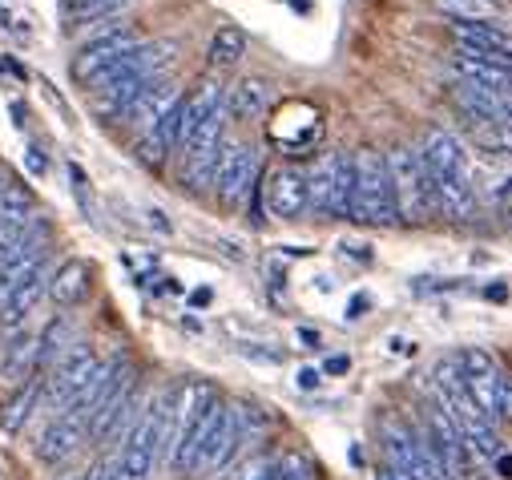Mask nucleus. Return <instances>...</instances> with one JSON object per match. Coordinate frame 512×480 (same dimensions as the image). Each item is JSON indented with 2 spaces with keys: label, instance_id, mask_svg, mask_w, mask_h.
I'll return each instance as SVG.
<instances>
[{
  "label": "nucleus",
  "instance_id": "obj_1",
  "mask_svg": "<svg viewBox=\"0 0 512 480\" xmlns=\"http://www.w3.org/2000/svg\"><path fill=\"white\" fill-rule=\"evenodd\" d=\"M416 154H420V166H424V174L432 182L436 214H448L456 222H468L476 214V190H472L464 146L448 130H428Z\"/></svg>",
  "mask_w": 512,
  "mask_h": 480
},
{
  "label": "nucleus",
  "instance_id": "obj_2",
  "mask_svg": "<svg viewBox=\"0 0 512 480\" xmlns=\"http://www.w3.org/2000/svg\"><path fill=\"white\" fill-rule=\"evenodd\" d=\"M222 408V396L214 384L206 380H190L174 392V408H170V468L190 476V464H194V452H198V440L206 432V424L214 420V412Z\"/></svg>",
  "mask_w": 512,
  "mask_h": 480
},
{
  "label": "nucleus",
  "instance_id": "obj_3",
  "mask_svg": "<svg viewBox=\"0 0 512 480\" xmlns=\"http://www.w3.org/2000/svg\"><path fill=\"white\" fill-rule=\"evenodd\" d=\"M383 166H388V182H392L396 222L424 226L436 214V194H432V182L420 166V154L412 146H396V150L383 154Z\"/></svg>",
  "mask_w": 512,
  "mask_h": 480
},
{
  "label": "nucleus",
  "instance_id": "obj_4",
  "mask_svg": "<svg viewBox=\"0 0 512 480\" xmlns=\"http://www.w3.org/2000/svg\"><path fill=\"white\" fill-rule=\"evenodd\" d=\"M355 182H351V214L363 226H392L396 222V202H392V182L388 166H383L379 150H359L351 158Z\"/></svg>",
  "mask_w": 512,
  "mask_h": 480
},
{
  "label": "nucleus",
  "instance_id": "obj_5",
  "mask_svg": "<svg viewBox=\"0 0 512 480\" xmlns=\"http://www.w3.org/2000/svg\"><path fill=\"white\" fill-rule=\"evenodd\" d=\"M456 364L464 372V384H468L476 408L492 424H508L512 420V380L500 376V368L492 364V355L480 351V347H464V351H456Z\"/></svg>",
  "mask_w": 512,
  "mask_h": 480
},
{
  "label": "nucleus",
  "instance_id": "obj_6",
  "mask_svg": "<svg viewBox=\"0 0 512 480\" xmlns=\"http://www.w3.org/2000/svg\"><path fill=\"white\" fill-rule=\"evenodd\" d=\"M351 182H355L351 154L327 150L307 170V210H315L323 218H347L351 214Z\"/></svg>",
  "mask_w": 512,
  "mask_h": 480
},
{
  "label": "nucleus",
  "instance_id": "obj_7",
  "mask_svg": "<svg viewBox=\"0 0 512 480\" xmlns=\"http://www.w3.org/2000/svg\"><path fill=\"white\" fill-rule=\"evenodd\" d=\"M97 364L101 359L93 355L89 343H69L49 364V372L41 376V408H57L61 412L85 388V380L97 372Z\"/></svg>",
  "mask_w": 512,
  "mask_h": 480
},
{
  "label": "nucleus",
  "instance_id": "obj_8",
  "mask_svg": "<svg viewBox=\"0 0 512 480\" xmlns=\"http://www.w3.org/2000/svg\"><path fill=\"white\" fill-rule=\"evenodd\" d=\"M138 45V33L130 29V25H121V21H109V25H101V29H93V37L77 49V57H73V77L81 81V85H89L93 77H101L109 65H117L125 53H130Z\"/></svg>",
  "mask_w": 512,
  "mask_h": 480
},
{
  "label": "nucleus",
  "instance_id": "obj_9",
  "mask_svg": "<svg viewBox=\"0 0 512 480\" xmlns=\"http://www.w3.org/2000/svg\"><path fill=\"white\" fill-rule=\"evenodd\" d=\"M259 150L242 146V142H226L218 170H214V194L222 206H242L250 198V190L259 186Z\"/></svg>",
  "mask_w": 512,
  "mask_h": 480
},
{
  "label": "nucleus",
  "instance_id": "obj_10",
  "mask_svg": "<svg viewBox=\"0 0 512 480\" xmlns=\"http://www.w3.org/2000/svg\"><path fill=\"white\" fill-rule=\"evenodd\" d=\"M267 198V210L283 222H295L307 214V170L299 166H279L267 174V182L259 186Z\"/></svg>",
  "mask_w": 512,
  "mask_h": 480
},
{
  "label": "nucleus",
  "instance_id": "obj_11",
  "mask_svg": "<svg viewBox=\"0 0 512 480\" xmlns=\"http://www.w3.org/2000/svg\"><path fill=\"white\" fill-rule=\"evenodd\" d=\"M452 37L460 41V53L464 57H480V61H492V65L512 69V33L508 29L452 21Z\"/></svg>",
  "mask_w": 512,
  "mask_h": 480
},
{
  "label": "nucleus",
  "instance_id": "obj_12",
  "mask_svg": "<svg viewBox=\"0 0 512 480\" xmlns=\"http://www.w3.org/2000/svg\"><path fill=\"white\" fill-rule=\"evenodd\" d=\"M178 97H182V93H178V89H174V81H166V73H162V77H154V81H150V85H146L130 105H125V113L117 117V122H121V126H134V130H142V134H146V130H154V126H158V117H162Z\"/></svg>",
  "mask_w": 512,
  "mask_h": 480
},
{
  "label": "nucleus",
  "instance_id": "obj_13",
  "mask_svg": "<svg viewBox=\"0 0 512 480\" xmlns=\"http://www.w3.org/2000/svg\"><path fill=\"white\" fill-rule=\"evenodd\" d=\"M45 291H49V259H41V267L0 303V331H21L25 323H29V315L41 307V299H45Z\"/></svg>",
  "mask_w": 512,
  "mask_h": 480
},
{
  "label": "nucleus",
  "instance_id": "obj_14",
  "mask_svg": "<svg viewBox=\"0 0 512 480\" xmlns=\"http://www.w3.org/2000/svg\"><path fill=\"white\" fill-rule=\"evenodd\" d=\"M45 243H49V222L45 218H29L21 226L0 230V267L29 263V259L45 255Z\"/></svg>",
  "mask_w": 512,
  "mask_h": 480
},
{
  "label": "nucleus",
  "instance_id": "obj_15",
  "mask_svg": "<svg viewBox=\"0 0 512 480\" xmlns=\"http://www.w3.org/2000/svg\"><path fill=\"white\" fill-rule=\"evenodd\" d=\"M85 440H89L85 424H77V420H69V416H57V420L41 432V440L33 444V452H37V460H41V464L57 468V464H65V460H69Z\"/></svg>",
  "mask_w": 512,
  "mask_h": 480
},
{
  "label": "nucleus",
  "instance_id": "obj_16",
  "mask_svg": "<svg viewBox=\"0 0 512 480\" xmlns=\"http://www.w3.org/2000/svg\"><path fill=\"white\" fill-rule=\"evenodd\" d=\"M271 101H275L271 81H263V77H242V81H234V85L226 89L222 109H226V117H238V122H254V117H263V113L271 109Z\"/></svg>",
  "mask_w": 512,
  "mask_h": 480
},
{
  "label": "nucleus",
  "instance_id": "obj_17",
  "mask_svg": "<svg viewBox=\"0 0 512 480\" xmlns=\"http://www.w3.org/2000/svg\"><path fill=\"white\" fill-rule=\"evenodd\" d=\"M456 105L464 109V117H480V122H492V126H508L512 130V97L504 93H488V89H476L468 81H460L452 89Z\"/></svg>",
  "mask_w": 512,
  "mask_h": 480
},
{
  "label": "nucleus",
  "instance_id": "obj_18",
  "mask_svg": "<svg viewBox=\"0 0 512 480\" xmlns=\"http://www.w3.org/2000/svg\"><path fill=\"white\" fill-rule=\"evenodd\" d=\"M0 376H5L9 384H29V380H41L37 372V335L33 331H13V339L5 343V351H0Z\"/></svg>",
  "mask_w": 512,
  "mask_h": 480
},
{
  "label": "nucleus",
  "instance_id": "obj_19",
  "mask_svg": "<svg viewBox=\"0 0 512 480\" xmlns=\"http://www.w3.org/2000/svg\"><path fill=\"white\" fill-rule=\"evenodd\" d=\"M61 311L77 307L89 295V263L85 259H65L57 271H49V291H45Z\"/></svg>",
  "mask_w": 512,
  "mask_h": 480
},
{
  "label": "nucleus",
  "instance_id": "obj_20",
  "mask_svg": "<svg viewBox=\"0 0 512 480\" xmlns=\"http://www.w3.org/2000/svg\"><path fill=\"white\" fill-rule=\"evenodd\" d=\"M452 69L460 73V81H468V85H476V89L512 97V69H504V65H492V61H480V57L456 53V57H452Z\"/></svg>",
  "mask_w": 512,
  "mask_h": 480
},
{
  "label": "nucleus",
  "instance_id": "obj_21",
  "mask_svg": "<svg viewBox=\"0 0 512 480\" xmlns=\"http://www.w3.org/2000/svg\"><path fill=\"white\" fill-rule=\"evenodd\" d=\"M130 5H134V0H65V17H69L65 29L69 33H77V29H101L113 17H121Z\"/></svg>",
  "mask_w": 512,
  "mask_h": 480
},
{
  "label": "nucleus",
  "instance_id": "obj_22",
  "mask_svg": "<svg viewBox=\"0 0 512 480\" xmlns=\"http://www.w3.org/2000/svg\"><path fill=\"white\" fill-rule=\"evenodd\" d=\"M37 408H41V380H29L5 400V408H0V428L9 436H21L29 428V420L37 416Z\"/></svg>",
  "mask_w": 512,
  "mask_h": 480
},
{
  "label": "nucleus",
  "instance_id": "obj_23",
  "mask_svg": "<svg viewBox=\"0 0 512 480\" xmlns=\"http://www.w3.org/2000/svg\"><path fill=\"white\" fill-rule=\"evenodd\" d=\"M69 343H73V327H69V319H65V315L49 319L45 331L37 335V372H41V376L49 372V364H53V359H57Z\"/></svg>",
  "mask_w": 512,
  "mask_h": 480
},
{
  "label": "nucleus",
  "instance_id": "obj_24",
  "mask_svg": "<svg viewBox=\"0 0 512 480\" xmlns=\"http://www.w3.org/2000/svg\"><path fill=\"white\" fill-rule=\"evenodd\" d=\"M246 53V33L238 25H222L214 37H210V65L214 69H234Z\"/></svg>",
  "mask_w": 512,
  "mask_h": 480
},
{
  "label": "nucleus",
  "instance_id": "obj_25",
  "mask_svg": "<svg viewBox=\"0 0 512 480\" xmlns=\"http://www.w3.org/2000/svg\"><path fill=\"white\" fill-rule=\"evenodd\" d=\"M33 210H37V206H33V194H29V190H21V186H0V230H9V226H21V222L37 218Z\"/></svg>",
  "mask_w": 512,
  "mask_h": 480
},
{
  "label": "nucleus",
  "instance_id": "obj_26",
  "mask_svg": "<svg viewBox=\"0 0 512 480\" xmlns=\"http://www.w3.org/2000/svg\"><path fill=\"white\" fill-rule=\"evenodd\" d=\"M275 460H279V456H267V452L242 456L234 468H226V472H222V480H271V472H275Z\"/></svg>",
  "mask_w": 512,
  "mask_h": 480
},
{
  "label": "nucleus",
  "instance_id": "obj_27",
  "mask_svg": "<svg viewBox=\"0 0 512 480\" xmlns=\"http://www.w3.org/2000/svg\"><path fill=\"white\" fill-rule=\"evenodd\" d=\"M41 259H45V255H37V259H29V263L0 267V303H5V299H9V295H13V291H17V287H21V283L41 267Z\"/></svg>",
  "mask_w": 512,
  "mask_h": 480
},
{
  "label": "nucleus",
  "instance_id": "obj_28",
  "mask_svg": "<svg viewBox=\"0 0 512 480\" xmlns=\"http://www.w3.org/2000/svg\"><path fill=\"white\" fill-rule=\"evenodd\" d=\"M138 158H142L146 166H154V170H158V166L170 158V150H166V146H162V142H158V138L146 130V134L138 138Z\"/></svg>",
  "mask_w": 512,
  "mask_h": 480
},
{
  "label": "nucleus",
  "instance_id": "obj_29",
  "mask_svg": "<svg viewBox=\"0 0 512 480\" xmlns=\"http://www.w3.org/2000/svg\"><path fill=\"white\" fill-rule=\"evenodd\" d=\"M69 178H73V190H77V198H81V206L89 210V198H85V170H81L77 162H69Z\"/></svg>",
  "mask_w": 512,
  "mask_h": 480
},
{
  "label": "nucleus",
  "instance_id": "obj_30",
  "mask_svg": "<svg viewBox=\"0 0 512 480\" xmlns=\"http://www.w3.org/2000/svg\"><path fill=\"white\" fill-rule=\"evenodd\" d=\"M81 480H113V456H109V460H97Z\"/></svg>",
  "mask_w": 512,
  "mask_h": 480
},
{
  "label": "nucleus",
  "instance_id": "obj_31",
  "mask_svg": "<svg viewBox=\"0 0 512 480\" xmlns=\"http://www.w3.org/2000/svg\"><path fill=\"white\" fill-rule=\"evenodd\" d=\"M347 368H351V359H347V355H331L327 364H323V372H327V376H343Z\"/></svg>",
  "mask_w": 512,
  "mask_h": 480
},
{
  "label": "nucleus",
  "instance_id": "obj_32",
  "mask_svg": "<svg viewBox=\"0 0 512 480\" xmlns=\"http://www.w3.org/2000/svg\"><path fill=\"white\" fill-rule=\"evenodd\" d=\"M25 162H29V170H33V174H45V154H41L37 146H29V150H25Z\"/></svg>",
  "mask_w": 512,
  "mask_h": 480
},
{
  "label": "nucleus",
  "instance_id": "obj_33",
  "mask_svg": "<svg viewBox=\"0 0 512 480\" xmlns=\"http://www.w3.org/2000/svg\"><path fill=\"white\" fill-rule=\"evenodd\" d=\"M367 307H371V299H367V295H355V299H351V307H347V319L367 315Z\"/></svg>",
  "mask_w": 512,
  "mask_h": 480
},
{
  "label": "nucleus",
  "instance_id": "obj_34",
  "mask_svg": "<svg viewBox=\"0 0 512 480\" xmlns=\"http://www.w3.org/2000/svg\"><path fill=\"white\" fill-rule=\"evenodd\" d=\"M496 472H500L504 480H512V452H500V456H496Z\"/></svg>",
  "mask_w": 512,
  "mask_h": 480
},
{
  "label": "nucleus",
  "instance_id": "obj_35",
  "mask_svg": "<svg viewBox=\"0 0 512 480\" xmlns=\"http://www.w3.org/2000/svg\"><path fill=\"white\" fill-rule=\"evenodd\" d=\"M299 388H319V372L315 368H303L299 372Z\"/></svg>",
  "mask_w": 512,
  "mask_h": 480
},
{
  "label": "nucleus",
  "instance_id": "obj_36",
  "mask_svg": "<svg viewBox=\"0 0 512 480\" xmlns=\"http://www.w3.org/2000/svg\"><path fill=\"white\" fill-rule=\"evenodd\" d=\"M299 339H303V347H319V331H311V327H299Z\"/></svg>",
  "mask_w": 512,
  "mask_h": 480
},
{
  "label": "nucleus",
  "instance_id": "obj_37",
  "mask_svg": "<svg viewBox=\"0 0 512 480\" xmlns=\"http://www.w3.org/2000/svg\"><path fill=\"white\" fill-rule=\"evenodd\" d=\"M190 303H194V307H206V303H210V291H206V287H202V291H194V295H190Z\"/></svg>",
  "mask_w": 512,
  "mask_h": 480
},
{
  "label": "nucleus",
  "instance_id": "obj_38",
  "mask_svg": "<svg viewBox=\"0 0 512 480\" xmlns=\"http://www.w3.org/2000/svg\"><path fill=\"white\" fill-rule=\"evenodd\" d=\"M375 480H396V472H392V468H379V472H375Z\"/></svg>",
  "mask_w": 512,
  "mask_h": 480
},
{
  "label": "nucleus",
  "instance_id": "obj_39",
  "mask_svg": "<svg viewBox=\"0 0 512 480\" xmlns=\"http://www.w3.org/2000/svg\"><path fill=\"white\" fill-rule=\"evenodd\" d=\"M0 186H9V182H5V174H0Z\"/></svg>",
  "mask_w": 512,
  "mask_h": 480
}]
</instances>
